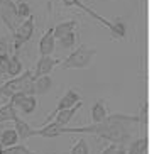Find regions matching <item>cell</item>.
Segmentation results:
<instances>
[{"label": "cell", "mask_w": 159, "mask_h": 154, "mask_svg": "<svg viewBox=\"0 0 159 154\" xmlns=\"http://www.w3.org/2000/svg\"><path fill=\"white\" fill-rule=\"evenodd\" d=\"M58 44L61 49H70V48L75 46V41H76V36H75V32H70V34H64L61 37H58Z\"/></svg>", "instance_id": "22"}, {"label": "cell", "mask_w": 159, "mask_h": 154, "mask_svg": "<svg viewBox=\"0 0 159 154\" xmlns=\"http://www.w3.org/2000/svg\"><path fill=\"white\" fill-rule=\"evenodd\" d=\"M17 142H19V137H17L16 129H5L0 132V144H2V147H10V146L17 144Z\"/></svg>", "instance_id": "19"}, {"label": "cell", "mask_w": 159, "mask_h": 154, "mask_svg": "<svg viewBox=\"0 0 159 154\" xmlns=\"http://www.w3.org/2000/svg\"><path fill=\"white\" fill-rule=\"evenodd\" d=\"M14 124H16V132H17V137H19V141L20 142H25L27 139H31L34 136H37V129H32L31 125H29L27 122H24V120H20V119H16L14 120Z\"/></svg>", "instance_id": "11"}, {"label": "cell", "mask_w": 159, "mask_h": 154, "mask_svg": "<svg viewBox=\"0 0 159 154\" xmlns=\"http://www.w3.org/2000/svg\"><path fill=\"white\" fill-rule=\"evenodd\" d=\"M63 5L64 7H78L80 10H83V12H86L90 17H93L95 20H98L100 24H103L105 27L108 29V31L112 32V37L113 39H120V37H124L125 36V25H124V22L120 20V19H117L115 22H110V20H107L105 17H102V16H98L97 12H93L90 7H86V5H83L80 0H63Z\"/></svg>", "instance_id": "4"}, {"label": "cell", "mask_w": 159, "mask_h": 154, "mask_svg": "<svg viewBox=\"0 0 159 154\" xmlns=\"http://www.w3.org/2000/svg\"><path fill=\"white\" fill-rule=\"evenodd\" d=\"M139 132V119L135 115L112 114L100 122H93L86 127H61V134H93L110 144L129 146Z\"/></svg>", "instance_id": "1"}, {"label": "cell", "mask_w": 159, "mask_h": 154, "mask_svg": "<svg viewBox=\"0 0 159 154\" xmlns=\"http://www.w3.org/2000/svg\"><path fill=\"white\" fill-rule=\"evenodd\" d=\"M54 49H56V37H54V32H52V27H51L44 32L43 37H41L39 52H41V56H49V54L54 52Z\"/></svg>", "instance_id": "9"}, {"label": "cell", "mask_w": 159, "mask_h": 154, "mask_svg": "<svg viewBox=\"0 0 159 154\" xmlns=\"http://www.w3.org/2000/svg\"><path fill=\"white\" fill-rule=\"evenodd\" d=\"M12 2H19V0H12Z\"/></svg>", "instance_id": "29"}, {"label": "cell", "mask_w": 159, "mask_h": 154, "mask_svg": "<svg viewBox=\"0 0 159 154\" xmlns=\"http://www.w3.org/2000/svg\"><path fill=\"white\" fill-rule=\"evenodd\" d=\"M100 154H125V147H124V146H119V144H110Z\"/></svg>", "instance_id": "24"}, {"label": "cell", "mask_w": 159, "mask_h": 154, "mask_svg": "<svg viewBox=\"0 0 159 154\" xmlns=\"http://www.w3.org/2000/svg\"><path fill=\"white\" fill-rule=\"evenodd\" d=\"M19 117V112H17V108L14 107L12 103H3V105H0V124L2 122H9V120H16Z\"/></svg>", "instance_id": "14"}, {"label": "cell", "mask_w": 159, "mask_h": 154, "mask_svg": "<svg viewBox=\"0 0 159 154\" xmlns=\"http://www.w3.org/2000/svg\"><path fill=\"white\" fill-rule=\"evenodd\" d=\"M0 154H37V152L31 151L25 144H14L10 147H3Z\"/></svg>", "instance_id": "21"}, {"label": "cell", "mask_w": 159, "mask_h": 154, "mask_svg": "<svg viewBox=\"0 0 159 154\" xmlns=\"http://www.w3.org/2000/svg\"><path fill=\"white\" fill-rule=\"evenodd\" d=\"M17 16H19V19H25V17L31 16V7H29V3H25V2L17 3Z\"/></svg>", "instance_id": "25"}, {"label": "cell", "mask_w": 159, "mask_h": 154, "mask_svg": "<svg viewBox=\"0 0 159 154\" xmlns=\"http://www.w3.org/2000/svg\"><path fill=\"white\" fill-rule=\"evenodd\" d=\"M2 149H3V147H2V144H0V152H2Z\"/></svg>", "instance_id": "28"}, {"label": "cell", "mask_w": 159, "mask_h": 154, "mask_svg": "<svg viewBox=\"0 0 159 154\" xmlns=\"http://www.w3.org/2000/svg\"><path fill=\"white\" fill-rule=\"evenodd\" d=\"M147 146H149V137L144 134V137L134 139L129 144V151L125 149V154H147Z\"/></svg>", "instance_id": "12"}, {"label": "cell", "mask_w": 159, "mask_h": 154, "mask_svg": "<svg viewBox=\"0 0 159 154\" xmlns=\"http://www.w3.org/2000/svg\"><path fill=\"white\" fill-rule=\"evenodd\" d=\"M59 63H61V61H59V59H54V58H52V54L41 56L39 61H37V65H36V70H34V73H32V78L36 80V78H39V76L49 75L52 70H54V66L59 65Z\"/></svg>", "instance_id": "8"}, {"label": "cell", "mask_w": 159, "mask_h": 154, "mask_svg": "<svg viewBox=\"0 0 159 154\" xmlns=\"http://www.w3.org/2000/svg\"><path fill=\"white\" fill-rule=\"evenodd\" d=\"M7 48H9V39L0 37V54H7Z\"/></svg>", "instance_id": "27"}, {"label": "cell", "mask_w": 159, "mask_h": 154, "mask_svg": "<svg viewBox=\"0 0 159 154\" xmlns=\"http://www.w3.org/2000/svg\"><path fill=\"white\" fill-rule=\"evenodd\" d=\"M81 105H83V103H81V100H80V102H76V103L73 105V107L64 108V110H59L58 114L52 117L51 122H56V124H59V125H68V122H70V120L73 119L75 115H76V112L81 108Z\"/></svg>", "instance_id": "10"}, {"label": "cell", "mask_w": 159, "mask_h": 154, "mask_svg": "<svg viewBox=\"0 0 159 154\" xmlns=\"http://www.w3.org/2000/svg\"><path fill=\"white\" fill-rule=\"evenodd\" d=\"M34 88H36V95H44L49 90L52 88V80L49 75H44V76H39L34 80Z\"/></svg>", "instance_id": "15"}, {"label": "cell", "mask_w": 159, "mask_h": 154, "mask_svg": "<svg viewBox=\"0 0 159 154\" xmlns=\"http://www.w3.org/2000/svg\"><path fill=\"white\" fill-rule=\"evenodd\" d=\"M78 22L76 20H64L61 24L54 25L52 27V32H54V37L58 39V37H61L64 34H70V32H75V29H76Z\"/></svg>", "instance_id": "16"}, {"label": "cell", "mask_w": 159, "mask_h": 154, "mask_svg": "<svg viewBox=\"0 0 159 154\" xmlns=\"http://www.w3.org/2000/svg\"><path fill=\"white\" fill-rule=\"evenodd\" d=\"M92 120L93 122H100V120H103L105 117L108 115V112H107V105H105V100H97L95 105L92 107Z\"/></svg>", "instance_id": "17"}, {"label": "cell", "mask_w": 159, "mask_h": 154, "mask_svg": "<svg viewBox=\"0 0 159 154\" xmlns=\"http://www.w3.org/2000/svg\"><path fill=\"white\" fill-rule=\"evenodd\" d=\"M80 100H81V97H80V93L76 92V90H73V88H68V90H66V93H64V95L61 97V98L58 100V105H56V108H54V110H52L51 114L48 115V119L44 120V122L41 124V125H44V124L51 122V120H52V117H54V115L58 114L59 110H64V108H70V107H73V105L76 103V102H80Z\"/></svg>", "instance_id": "6"}, {"label": "cell", "mask_w": 159, "mask_h": 154, "mask_svg": "<svg viewBox=\"0 0 159 154\" xmlns=\"http://www.w3.org/2000/svg\"><path fill=\"white\" fill-rule=\"evenodd\" d=\"M34 29H36V24H34V17L32 16H29V17H25V20L22 22V24H19L17 27H16V32H14V39H17L19 43H27L29 39L32 37L34 34Z\"/></svg>", "instance_id": "7"}, {"label": "cell", "mask_w": 159, "mask_h": 154, "mask_svg": "<svg viewBox=\"0 0 159 154\" xmlns=\"http://www.w3.org/2000/svg\"><path fill=\"white\" fill-rule=\"evenodd\" d=\"M25 93V95H36V88H34V78L32 71H25L17 76L10 78L9 81H5L0 86V98H10L14 93Z\"/></svg>", "instance_id": "2"}, {"label": "cell", "mask_w": 159, "mask_h": 154, "mask_svg": "<svg viewBox=\"0 0 159 154\" xmlns=\"http://www.w3.org/2000/svg\"><path fill=\"white\" fill-rule=\"evenodd\" d=\"M0 19L7 25L10 34H14L16 27L19 25V16H17V5L12 0H0Z\"/></svg>", "instance_id": "5"}, {"label": "cell", "mask_w": 159, "mask_h": 154, "mask_svg": "<svg viewBox=\"0 0 159 154\" xmlns=\"http://www.w3.org/2000/svg\"><path fill=\"white\" fill-rule=\"evenodd\" d=\"M95 54H97L95 48L81 44V46L76 48L63 63H59V65H61V70H85L92 65Z\"/></svg>", "instance_id": "3"}, {"label": "cell", "mask_w": 159, "mask_h": 154, "mask_svg": "<svg viewBox=\"0 0 159 154\" xmlns=\"http://www.w3.org/2000/svg\"><path fill=\"white\" fill-rule=\"evenodd\" d=\"M20 73H22V61L19 59V56L16 52L14 56H10V58H9V65H7L5 76L14 78V76H17V75H20Z\"/></svg>", "instance_id": "18"}, {"label": "cell", "mask_w": 159, "mask_h": 154, "mask_svg": "<svg viewBox=\"0 0 159 154\" xmlns=\"http://www.w3.org/2000/svg\"><path fill=\"white\" fill-rule=\"evenodd\" d=\"M71 154H90L88 142H86L85 139H78L76 144L71 147Z\"/></svg>", "instance_id": "23"}, {"label": "cell", "mask_w": 159, "mask_h": 154, "mask_svg": "<svg viewBox=\"0 0 159 154\" xmlns=\"http://www.w3.org/2000/svg\"><path fill=\"white\" fill-rule=\"evenodd\" d=\"M9 54H0V76H5L7 65H9Z\"/></svg>", "instance_id": "26"}, {"label": "cell", "mask_w": 159, "mask_h": 154, "mask_svg": "<svg viewBox=\"0 0 159 154\" xmlns=\"http://www.w3.org/2000/svg\"><path fill=\"white\" fill-rule=\"evenodd\" d=\"M17 112L20 110L22 114H32L34 110L37 108V100L34 95H24V98L17 103Z\"/></svg>", "instance_id": "13"}, {"label": "cell", "mask_w": 159, "mask_h": 154, "mask_svg": "<svg viewBox=\"0 0 159 154\" xmlns=\"http://www.w3.org/2000/svg\"><path fill=\"white\" fill-rule=\"evenodd\" d=\"M139 129L144 130V134H147V125H149V105L146 102L141 103V112H139Z\"/></svg>", "instance_id": "20"}]
</instances>
